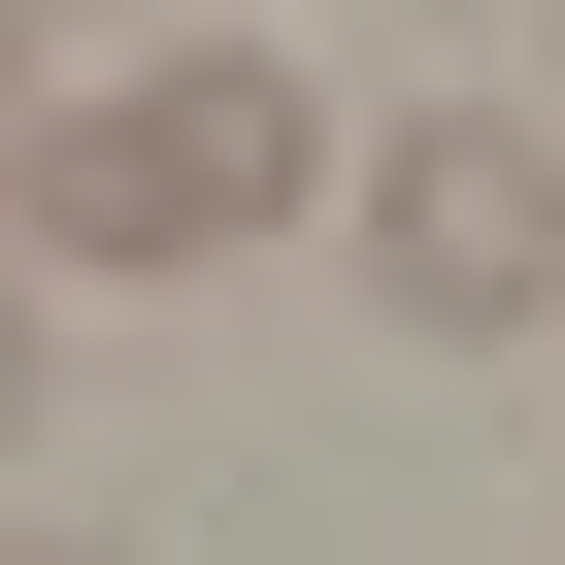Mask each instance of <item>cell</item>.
I'll return each instance as SVG.
<instances>
[{"instance_id":"2","label":"cell","mask_w":565,"mask_h":565,"mask_svg":"<svg viewBox=\"0 0 565 565\" xmlns=\"http://www.w3.org/2000/svg\"><path fill=\"white\" fill-rule=\"evenodd\" d=\"M366 300L399 333H565V134H499V100L366 134Z\"/></svg>"},{"instance_id":"5","label":"cell","mask_w":565,"mask_h":565,"mask_svg":"<svg viewBox=\"0 0 565 565\" xmlns=\"http://www.w3.org/2000/svg\"><path fill=\"white\" fill-rule=\"evenodd\" d=\"M34 565H67V532H34Z\"/></svg>"},{"instance_id":"3","label":"cell","mask_w":565,"mask_h":565,"mask_svg":"<svg viewBox=\"0 0 565 565\" xmlns=\"http://www.w3.org/2000/svg\"><path fill=\"white\" fill-rule=\"evenodd\" d=\"M34 100H67V34H34V0H0V134H34Z\"/></svg>"},{"instance_id":"1","label":"cell","mask_w":565,"mask_h":565,"mask_svg":"<svg viewBox=\"0 0 565 565\" xmlns=\"http://www.w3.org/2000/svg\"><path fill=\"white\" fill-rule=\"evenodd\" d=\"M300 200H333V100L233 67V34L67 67L34 134H0V266H233V233H300Z\"/></svg>"},{"instance_id":"4","label":"cell","mask_w":565,"mask_h":565,"mask_svg":"<svg viewBox=\"0 0 565 565\" xmlns=\"http://www.w3.org/2000/svg\"><path fill=\"white\" fill-rule=\"evenodd\" d=\"M0 433H34V266H0Z\"/></svg>"}]
</instances>
